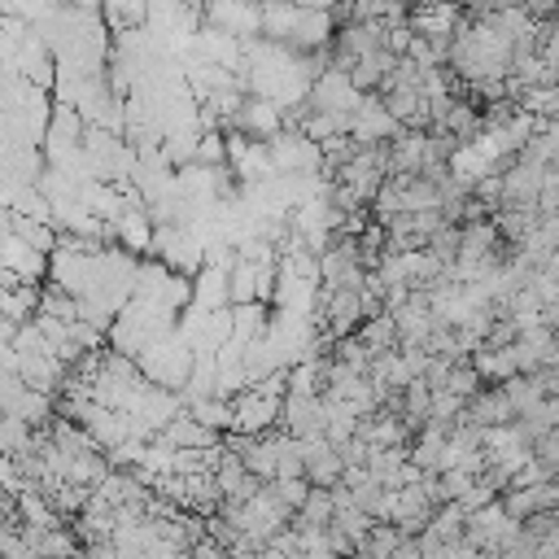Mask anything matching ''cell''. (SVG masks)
Returning a JSON list of instances; mask_svg holds the SVG:
<instances>
[{"label":"cell","mask_w":559,"mask_h":559,"mask_svg":"<svg viewBox=\"0 0 559 559\" xmlns=\"http://www.w3.org/2000/svg\"><path fill=\"white\" fill-rule=\"evenodd\" d=\"M148 17V0H105V22L114 31H131Z\"/></svg>","instance_id":"7a4b0ae2"},{"label":"cell","mask_w":559,"mask_h":559,"mask_svg":"<svg viewBox=\"0 0 559 559\" xmlns=\"http://www.w3.org/2000/svg\"><path fill=\"white\" fill-rule=\"evenodd\" d=\"M288 4H301V9H336V0H288Z\"/></svg>","instance_id":"3957f363"},{"label":"cell","mask_w":559,"mask_h":559,"mask_svg":"<svg viewBox=\"0 0 559 559\" xmlns=\"http://www.w3.org/2000/svg\"><path fill=\"white\" fill-rule=\"evenodd\" d=\"M205 22L249 44L262 35V4L258 0H205Z\"/></svg>","instance_id":"6da1fadb"}]
</instances>
